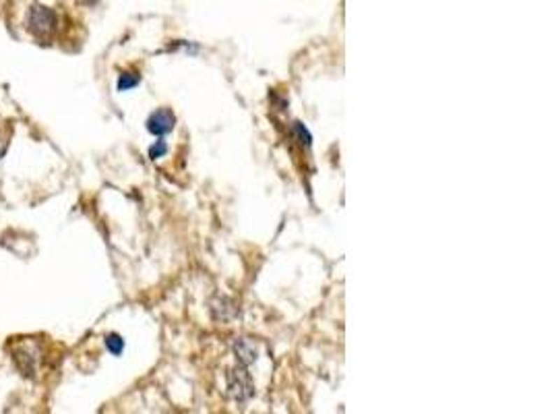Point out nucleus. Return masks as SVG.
Returning <instances> with one entry per match:
<instances>
[{
    "mask_svg": "<svg viewBox=\"0 0 552 414\" xmlns=\"http://www.w3.org/2000/svg\"><path fill=\"white\" fill-rule=\"evenodd\" d=\"M27 23H29V29L34 36L38 38H48L56 32L58 27V15L48 8L44 4H36L31 6L29 11V17H27Z\"/></svg>",
    "mask_w": 552,
    "mask_h": 414,
    "instance_id": "f257e3e1",
    "label": "nucleus"
},
{
    "mask_svg": "<svg viewBox=\"0 0 552 414\" xmlns=\"http://www.w3.org/2000/svg\"><path fill=\"white\" fill-rule=\"evenodd\" d=\"M13 361H15V367L21 371L23 377H27V379H34V377H36L40 354H38V350H34L31 344L21 342V344L17 346V350L13 352Z\"/></svg>",
    "mask_w": 552,
    "mask_h": 414,
    "instance_id": "f03ea898",
    "label": "nucleus"
},
{
    "mask_svg": "<svg viewBox=\"0 0 552 414\" xmlns=\"http://www.w3.org/2000/svg\"><path fill=\"white\" fill-rule=\"evenodd\" d=\"M174 123H176L174 114H172L170 110L162 108V110H157V112H153V114L149 116L147 129H149V133L162 137V135H168V133L174 129Z\"/></svg>",
    "mask_w": 552,
    "mask_h": 414,
    "instance_id": "7ed1b4c3",
    "label": "nucleus"
},
{
    "mask_svg": "<svg viewBox=\"0 0 552 414\" xmlns=\"http://www.w3.org/2000/svg\"><path fill=\"white\" fill-rule=\"evenodd\" d=\"M228 389L236 400H246L248 396H253V383L250 377L244 371H236L230 375V383Z\"/></svg>",
    "mask_w": 552,
    "mask_h": 414,
    "instance_id": "20e7f679",
    "label": "nucleus"
},
{
    "mask_svg": "<svg viewBox=\"0 0 552 414\" xmlns=\"http://www.w3.org/2000/svg\"><path fill=\"white\" fill-rule=\"evenodd\" d=\"M234 352H236L238 361H240L242 365H250V363L257 361V350H255V346H253L248 340H240V342H236Z\"/></svg>",
    "mask_w": 552,
    "mask_h": 414,
    "instance_id": "39448f33",
    "label": "nucleus"
},
{
    "mask_svg": "<svg viewBox=\"0 0 552 414\" xmlns=\"http://www.w3.org/2000/svg\"><path fill=\"white\" fill-rule=\"evenodd\" d=\"M106 346H108V350H110L114 357H118V354H122V350H125V340H122L118 333H110V336L106 338Z\"/></svg>",
    "mask_w": 552,
    "mask_h": 414,
    "instance_id": "423d86ee",
    "label": "nucleus"
},
{
    "mask_svg": "<svg viewBox=\"0 0 552 414\" xmlns=\"http://www.w3.org/2000/svg\"><path fill=\"white\" fill-rule=\"evenodd\" d=\"M141 77L137 73H122L120 79H118V90L120 92H127V90H133L135 85H139Z\"/></svg>",
    "mask_w": 552,
    "mask_h": 414,
    "instance_id": "0eeeda50",
    "label": "nucleus"
},
{
    "mask_svg": "<svg viewBox=\"0 0 552 414\" xmlns=\"http://www.w3.org/2000/svg\"><path fill=\"white\" fill-rule=\"evenodd\" d=\"M294 133H296V137H298V141L302 143V145H311V133L306 131V127L302 125V123H294Z\"/></svg>",
    "mask_w": 552,
    "mask_h": 414,
    "instance_id": "6e6552de",
    "label": "nucleus"
},
{
    "mask_svg": "<svg viewBox=\"0 0 552 414\" xmlns=\"http://www.w3.org/2000/svg\"><path fill=\"white\" fill-rule=\"evenodd\" d=\"M166 151H168L166 141H155V145L149 147V158H151V160H157V158L166 156Z\"/></svg>",
    "mask_w": 552,
    "mask_h": 414,
    "instance_id": "1a4fd4ad",
    "label": "nucleus"
}]
</instances>
